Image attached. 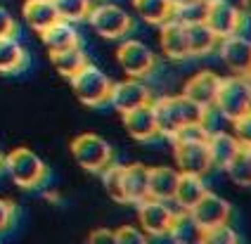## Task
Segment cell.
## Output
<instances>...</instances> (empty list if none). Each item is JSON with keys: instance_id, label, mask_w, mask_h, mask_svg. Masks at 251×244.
Instances as JSON below:
<instances>
[{"instance_id": "cell-41", "label": "cell", "mask_w": 251, "mask_h": 244, "mask_svg": "<svg viewBox=\"0 0 251 244\" xmlns=\"http://www.w3.org/2000/svg\"><path fill=\"white\" fill-rule=\"evenodd\" d=\"M2 161H5V157H2V152H0V169H2Z\"/></svg>"}, {"instance_id": "cell-9", "label": "cell", "mask_w": 251, "mask_h": 244, "mask_svg": "<svg viewBox=\"0 0 251 244\" xmlns=\"http://www.w3.org/2000/svg\"><path fill=\"white\" fill-rule=\"evenodd\" d=\"M135 206H138L140 230L147 237H168V230L173 225V216H176V211L171 209V201L147 197V199L138 201Z\"/></svg>"}, {"instance_id": "cell-34", "label": "cell", "mask_w": 251, "mask_h": 244, "mask_svg": "<svg viewBox=\"0 0 251 244\" xmlns=\"http://www.w3.org/2000/svg\"><path fill=\"white\" fill-rule=\"evenodd\" d=\"M147 235L135 225H121L114 230V244H147Z\"/></svg>"}, {"instance_id": "cell-8", "label": "cell", "mask_w": 251, "mask_h": 244, "mask_svg": "<svg viewBox=\"0 0 251 244\" xmlns=\"http://www.w3.org/2000/svg\"><path fill=\"white\" fill-rule=\"evenodd\" d=\"M154 100V90L147 83V78H135V76H126L124 81L112 83L109 90V104L116 112H128L135 109L140 104H150Z\"/></svg>"}, {"instance_id": "cell-24", "label": "cell", "mask_w": 251, "mask_h": 244, "mask_svg": "<svg viewBox=\"0 0 251 244\" xmlns=\"http://www.w3.org/2000/svg\"><path fill=\"white\" fill-rule=\"evenodd\" d=\"M168 237L180 244H204V230L197 225V220L190 216V211H176L173 225L168 230Z\"/></svg>"}, {"instance_id": "cell-26", "label": "cell", "mask_w": 251, "mask_h": 244, "mask_svg": "<svg viewBox=\"0 0 251 244\" xmlns=\"http://www.w3.org/2000/svg\"><path fill=\"white\" fill-rule=\"evenodd\" d=\"M26 67V50L14 36H0V73H17Z\"/></svg>"}, {"instance_id": "cell-5", "label": "cell", "mask_w": 251, "mask_h": 244, "mask_svg": "<svg viewBox=\"0 0 251 244\" xmlns=\"http://www.w3.org/2000/svg\"><path fill=\"white\" fill-rule=\"evenodd\" d=\"M2 169L10 173L14 185L24 187V190L41 187L45 183V178H48V169H45L43 159L36 152L26 149V147L12 149L2 161Z\"/></svg>"}, {"instance_id": "cell-37", "label": "cell", "mask_w": 251, "mask_h": 244, "mask_svg": "<svg viewBox=\"0 0 251 244\" xmlns=\"http://www.w3.org/2000/svg\"><path fill=\"white\" fill-rule=\"evenodd\" d=\"M17 33V22L14 17L0 5V36H14Z\"/></svg>"}, {"instance_id": "cell-2", "label": "cell", "mask_w": 251, "mask_h": 244, "mask_svg": "<svg viewBox=\"0 0 251 244\" xmlns=\"http://www.w3.org/2000/svg\"><path fill=\"white\" fill-rule=\"evenodd\" d=\"M88 24L93 26V31L107 38V41H121L133 31V17L130 12L116 5L112 0H98L90 5L88 10Z\"/></svg>"}, {"instance_id": "cell-39", "label": "cell", "mask_w": 251, "mask_h": 244, "mask_svg": "<svg viewBox=\"0 0 251 244\" xmlns=\"http://www.w3.org/2000/svg\"><path fill=\"white\" fill-rule=\"evenodd\" d=\"M239 10L247 19H251V0H239Z\"/></svg>"}, {"instance_id": "cell-31", "label": "cell", "mask_w": 251, "mask_h": 244, "mask_svg": "<svg viewBox=\"0 0 251 244\" xmlns=\"http://www.w3.org/2000/svg\"><path fill=\"white\" fill-rule=\"evenodd\" d=\"M206 2H209V0H197V2H190V5L176 7L171 17H173V19H178V22H182V24L204 22V17H206Z\"/></svg>"}, {"instance_id": "cell-1", "label": "cell", "mask_w": 251, "mask_h": 244, "mask_svg": "<svg viewBox=\"0 0 251 244\" xmlns=\"http://www.w3.org/2000/svg\"><path fill=\"white\" fill-rule=\"evenodd\" d=\"M152 109H154V119H156L159 138H166V140H173L176 133L180 130V126L192 123V121H201L204 114H206V109L197 107L195 102L187 100L182 93L154 98Z\"/></svg>"}, {"instance_id": "cell-11", "label": "cell", "mask_w": 251, "mask_h": 244, "mask_svg": "<svg viewBox=\"0 0 251 244\" xmlns=\"http://www.w3.org/2000/svg\"><path fill=\"white\" fill-rule=\"evenodd\" d=\"M244 19L247 17L242 15V10H239L237 5H232L230 0H209L206 2V17H204V22L209 24V29L218 38L232 36V33H242Z\"/></svg>"}, {"instance_id": "cell-6", "label": "cell", "mask_w": 251, "mask_h": 244, "mask_svg": "<svg viewBox=\"0 0 251 244\" xmlns=\"http://www.w3.org/2000/svg\"><path fill=\"white\" fill-rule=\"evenodd\" d=\"M116 62L126 72V76H135V78H152L159 67L154 50L138 38H121L116 48Z\"/></svg>"}, {"instance_id": "cell-17", "label": "cell", "mask_w": 251, "mask_h": 244, "mask_svg": "<svg viewBox=\"0 0 251 244\" xmlns=\"http://www.w3.org/2000/svg\"><path fill=\"white\" fill-rule=\"evenodd\" d=\"M121 197L124 204H138L150 197V166L130 164L121 169Z\"/></svg>"}, {"instance_id": "cell-27", "label": "cell", "mask_w": 251, "mask_h": 244, "mask_svg": "<svg viewBox=\"0 0 251 244\" xmlns=\"http://www.w3.org/2000/svg\"><path fill=\"white\" fill-rule=\"evenodd\" d=\"M130 2H133L135 17L150 26H159L173 15V7L168 0H130Z\"/></svg>"}, {"instance_id": "cell-15", "label": "cell", "mask_w": 251, "mask_h": 244, "mask_svg": "<svg viewBox=\"0 0 251 244\" xmlns=\"http://www.w3.org/2000/svg\"><path fill=\"white\" fill-rule=\"evenodd\" d=\"M159 48L168 59L173 62H185L190 59V45H187V24L178 19H166L159 24Z\"/></svg>"}, {"instance_id": "cell-23", "label": "cell", "mask_w": 251, "mask_h": 244, "mask_svg": "<svg viewBox=\"0 0 251 244\" xmlns=\"http://www.w3.org/2000/svg\"><path fill=\"white\" fill-rule=\"evenodd\" d=\"M22 15H24V22L33 31H45L50 24H55L57 19V12H55V5L52 0H26L24 7H22Z\"/></svg>"}, {"instance_id": "cell-38", "label": "cell", "mask_w": 251, "mask_h": 244, "mask_svg": "<svg viewBox=\"0 0 251 244\" xmlns=\"http://www.w3.org/2000/svg\"><path fill=\"white\" fill-rule=\"evenodd\" d=\"M88 240H90L93 244H107V242L114 244V230H109V228H98V230H93V232L88 235Z\"/></svg>"}, {"instance_id": "cell-14", "label": "cell", "mask_w": 251, "mask_h": 244, "mask_svg": "<svg viewBox=\"0 0 251 244\" xmlns=\"http://www.w3.org/2000/svg\"><path fill=\"white\" fill-rule=\"evenodd\" d=\"M218 88H221V76L211 69H201L182 83V95L201 109H213Z\"/></svg>"}, {"instance_id": "cell-42", "label": "cell", "mask_w": 251, "mask_h": 244, "mask_svg": "<svg viewBox=\"0 0 251 244\" xmlns=\"http://www.w3.org/2000/svg\"><path fill=\"white\" fill-rule=\"evenodd\" d=\"M244 149H247V154H249V159H251V147H244Z\"/></svg>"}, {"instance_id": "cell-7", "label": "cell", "mask_w": 251, "mask_h": 244, "mask_svg": "<svg viewBox=\"0 0 251 244\" xmlns=\"http://www.w3.org/2000/svg\"><path fill=\"white\" fill-rule=\"evenodd\" d=\"M71 157L74 161L90 173H100L114 161L112 145L95 133H81L71 140Z\"/></svg>"}, {"instance_id": "cell-36", "label": "cell", "mask_w": 251, "mask_h": 244, "mask_svg": "<svg viewBox=\"0 0 251 244\" xmlns=\"http://www.w3.org/2000/svg\"><path fill=\"white\" fill-rule=\"evenodd\" d=\"M12 218H14V204L0 197V232H5L12 225Z\"/></svg>"}, {"instance_id": "cell-18", "label": "cell", "mask_w": 251, "mask_h": 244, "mask_svg": "<svg viewBox=\"0 0 251 244\" xmlns=\"http://www.w3.org/2000/svg\"><path fill=\"white\" fill-rule=\"evenodd\" d=\"M206 149H209L213 169L225 171V166L235 159V154L242 149V145H239V140L235 138L232 130L218 128V130H211L209 133V138H206Z\"/></svg>"}, {"instance_id": "cell-30", "label": "cell", "mask_w": 251, "mask_h": 244, "mask_svg": "<svg viewBox=\"0 0 251 244\" xmlns=\"http://www.w3.org/2000/svg\"><path fill=\"white\" fill-rule=\"evenodd\" d=\"M121 164H109V166H104L102 169V183L107 187V195L112 197L114 201H119V204H124V197H121Z\"/></svg>"}, {"instance_id": "cell-22", "label": "cell", "mask_w": 251, "mask_h": 244, "mask_svg": "<svg viewBox=\"0 0 251 244\" xmlns=\"http://www.w3.org/2000/svg\"><path fill=\"white\" fill-rule=\"evenodd\" d=\"M218 36L209 29L206 22L187 24V45H190V57H209L218 48Z\"/></svg>"}, {"instance_id": "cell-3", "label": "cell", "mask_w": 251, "mask_h": 244, "mask_svg": "<svg viewBox=\"0 0 251 244\" xmlns=\"http://www.w3.org/2000/svg\"><path fill=\"white\" fill-rule=\"evenodd\" d=\"M213 109L225 121H235L242 114L251 112V76L232 73L227 78H221Z\"/></svg>"}, {"instance_id": "cell-33", "label": "cell", "mask_w": 251, "mask_h": 244, "mask_svg": "<svg viewBox=\"0 0 251 244\" xmlns=\"http://www.w3.org/2000/svg\"><path fill=\"white\" fill-rule=\"evenodd\" d=\"M209 133L211 130H209V126H206V121L201 119V121H192V123L180 126V130L176 133L173 140H206Z\"/></svg>"}, {"instance_id": "cell-28", "label": "cell", "mask_w": 251, "mask_h": 244, "mask_svg": "<svg viewBox=\"0 0 251 244\" xmlns=\"http://www.w3.org/2000/svg\"><path fill=\"white\" fill-rule=\"evenodd\" d=\"M225 173H227L230 180L237 183L239 187H251V159L244 147H242L237 154H235V159L225 166Z\"/></svg>"}, {"instance_id": "cell-40", "label": "cell", "mask_w": 251, "mask_h": 244, "mask_svg": "<svg viewBox=\"0 0 251 244\" xmlns=\"http://www.w3.org/2000/svg\"><path fill=\"white\" fill-rule=\"evenodd\" d=\"M171 2V7L176 10V7H182V5H190V2H197V0H168Z\"/></svg>"}, {"instance_id": "cell-13", "label": "cell", "mask_w": 251, "mask_h": 244, "mask_svg": "<svg viewBox=\"0 0 251 244\" xmlns=\"http://www.w3.org/2000/svg\"><path fill=\"white\" fill-rule=\"evenodd\" d=\"M190 216L195 218L197 225L201 230H209V228H216V225H223V223H230L232 206H230V201L223 199L221 195L206 190L204 197L190 209Z\"/></svg>"}, {"instance_id": "cell-4", "label": "cell", "mask_w": 251, "mask_h": 244, "mask_svg": "<svg viewBox=\"0 0 251 244\" xmlns=\"http://www.w3.org/2000/svg\"><path fill=\"white\" fill-rule=\"evenodd\" d=\"M71 90L85 107H104L109 104V90H112V78L95 64H85L69 78Z\"/></svg>"}, {"instance_id": "cell-16", "label": "cell", "mask_w": 251, "mask_h": 244, "mask_svg": "<svg viewBox=\"0 0 251 244\" xmlns=\"http://www.w3.org/2000/svg\"><path fill=\"white\" fill-rule=\"evenodd\" d=\"M121 116H124L126 133H128L133 140H140V143H152V140L159 138L152 102H150V104H140V107H135V109H128V112H124Z\"/></svg>"}, {"instance_id": "cell-12", "label": "cell", "mask_w": 251, "mask_h": 244, "mask_svg": "<svg viewBox=\"0 0 251 244\" xmlns=\"http://www.w3.org/2000/svg\"><path fill=\"white\" fill-rule=\"evenodd\" d=\"M216 55L232 73L251 76V38L244 33H232L218 41Z\"/></svg>"}, {"instance_id": "cell-20", "label": "cell", "mask_w": 251, "mask_h": 244, "mask_svg": "<svg viewBox=\"0 0 251 244\" xmlns=\"http://www.w3.org/2000/svg\"><path fill=\"white\" fill-rule=\"evenodd\" d=\"M41 41L48 52H57V50H64L71 45H78L81 36H78V29H76L74 22L57 19L55 24H50L45 31H41Z\"/></svg>"}, {"instance_id": "cell-10", "label": "cell", "mask_w": 251, "mask_h": 244, "mask_svg": "<svg viewBox=\"0 0 251 244\" xmlns=\"http://www.w3.org/2000/svg\"><path fill=\"white\" fill-rule=\"evenodd\" d=\"M173 157L176 169L180 173H195L206 178L213 171L206 140H173Z\"/></svg>"}, {"instance_id": "cell-21", "label": "cell", "mask_w": 251, "mask_h": 244, "mask_svg": "<svg viewBox=\"0 0 251 244\" xmlns=\"http://www.w3.org/2000/svg\"><path fill=\"white\" fill-rule=\"evenodd\" d=\"M180 171L171 166H152L150 169V197L173 204L176 185H178Z\"/></svg>"}, {"instance_id": "cell-32", "label": "cell", "mask_w": 251, "mask_h": 244, "mask_svg": "<svg viewBox=\"0 0 251 244\" xmlns=\"http://www.w3.org/2000/svg\"><path fill=\"white\" fill-rule=\"evenodd\" d=\"M237 240H239L237 230L232 228L230 223L204 230V244H235Z\"/></svg>"}, {"instance_id": "cell-35", "label": "cell", "mask_w": 251, "mask_h": 244, "mask_svg": "<svg viewBox=\"0 0 251 244\" xmlns=\"http://www.w3.org/2000/svg\"><path fill=\"white\" fill-rule=\"evenodd\" d=\"M230 123H232V133L239 140V145L242 147H251V112L242 114L239 119L230 121Z\"/></svg>"}, {"instance_id": "cell-25", "label": "cell", "mask_w": 251, "mask_h": 244, "mask_svg": "<svg viewBox=\"0 0 251 244\" xmlns=\"http://www.w3.org/2000/svg\"><path fill=\"white\" fill-rule=\"evenodd\" d=\"M50 62H52V67H55V72L59 76L71 78L81 67L88 64V55H85V50L78 43L71 45V48H64V50H57V52H50Z\"/></svg>"}, {"instance_id": "cell-29", "label": "cell", "mask_w": 251, "mask_h": 244, "mask_svg": "<svg viewBox=\"0 0 251 244\" xmlns=\"http://www.w3.org/2000/svg\"><path fill=\"white\" fill-rule=\"evenodd\" d=\"M55 5V12L59 19H67V22H83L88 17V10L93 5V0H52Z\"/></svg>"}, {"instance_id": "cell-19", "label": "cell", "mask_w": 251, "mask_h": 244, "mask_svg": "<svg viewBox=\"0 0 251 244\" xmlns=\"http://www.w3.org/2000/svg\"><path fill=\"white\" fill-rule=\"evenodd\" d=\"M209 190L206 178L204 175H195V173H180L178 185H176V195H173V204L180 211H190L197 201L204 197V192Z\"/></svg>"}]
</instances>
